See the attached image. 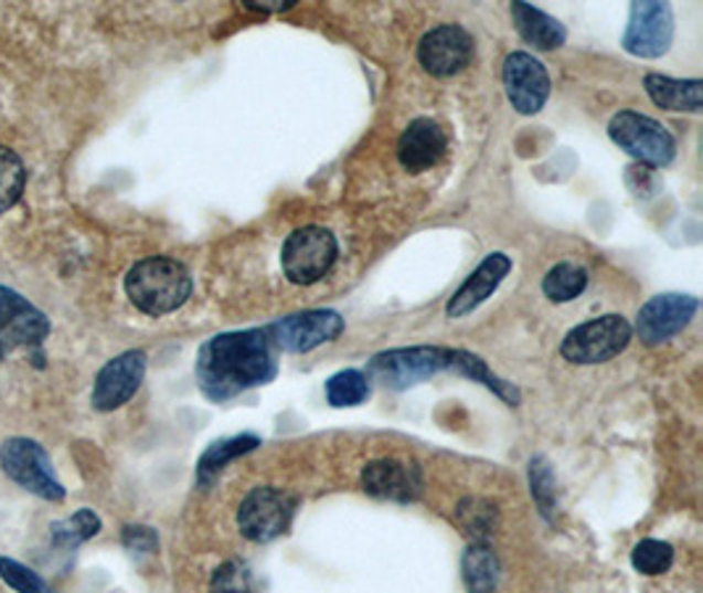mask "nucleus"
I'll list each match as a JSON object with an SVG mask.
<instances>
[{
	"label": "nucleus",
	"mask_w": 703,
	"mask_h": 593,
	"mask_svg": "<svg viewBox=\"0 0 703 593\" xmlns=\"http://www.w3.org/2000/svg\"><path fill=\"white\" fill-rule=\"evenodd\" d=\"M0 578L11 585L17 593H53L43 578L35 570L13 562L9 557H0Z\"/></svg>",
	"instance_id": "obj_30"
},
{
	"label": "nucleus",
	"mask_w": 703,
	"mask_h": 593,
	"mask_svg": "<svg viewBox=\"0 0 703 593\" xmlns=\"http://www.w3.org/2000/svg\"><path fill=\"white\" fill-rule=\"evenodd\" d=\"M585 288H588V272L572 262L556 264V267H551L548 275L543 277L545 298L554 304L575 301L577 296H583Z\"/></svg>",
	"instance_id": "obj_24"
},
{
	"label": "nucleus",
	"mask_w": 703,
	"mask_h": 593,
	"mask_svg": "<svg viewBox=\"0 0 703 593\" xmlns=\"http://www.w3.org/2000/svg\"><path fill=\"white\" fill-rule=\"evenodd\" d=\"M648 98L667 112H691L699 114L703 106V82L701 80H674L664 74H646L643 80Z\"/></svg>",
	"instance_id": "obj_20"
},
{
	"label": "nucleus",
	"mask_w": 703,
	"mask_h": 593,
	"mask_svg": "<svg viewBox=\"0 0 703 593\" xmlns=\"http://www.w3.org/2000/svg\"><path fill=\"white\" fill-rule=\"evenodd\" d=\"M47 317L17 290L0 285V359L19 349H38L47 338Z\"/></svg>",
	"instance_id": "obj_11"
},
{
	"label": "nucleus",
	"mask_w": 703,
	"mask_h": 593,
	"mask_svg": "<svg viewBox=\"0 0 703 593\" xmlns=\"http://www.w3.org/2000/svg\"><path fill=\"white\" fill-rule=\"evenodd\" d=\"M609 138L614 146H619L646 167H667L678 151L672 133L661 121L638 112L614 114L609 121Z\"/></svg>",
	"instance_id": "obj_4"
},
{
	"label": "nucleus",
	"mask_w": 703,
	"mask_h": 593,
	"mask_svg": "<svg viewBox=\"0 0 703 593\" xmlns=\"http://www.w3.org/2000/svg\"><path fill=\"white\" fill-rule=\"evenodd\" d=\"M264 330L275 349L306 353L340 338V332L345 330V319L332 309H311L277 319Z\"/></svg>",
	"instance_id": "obj_9"
},
{
	"label": "nucleus",
	"mask_w": 703,
	"mask_h": 593,
	"mask_svg": "<svg viewBox=\"0 0 703 593\" xmlns=\"http://www.w3.org/2000/svg\"><path fill=\"white\" fill-rule=\"evenodd\" d=\"M121 541H125L127 549L142 551V554H148V551H156V547H159V538H156L153 530L142 528V525H129V528H125V533H121Z\"/></svg>",
	"instance_id": "obj_33"
},
{
	"label": "nucleus",
	"mask_w": 703,
	"mask_h": 593,
	"mask_svg": "<svg viewBox=\"0 0 703 593\" xmlns=\"http://www.w3.org/2000/svg\"><path fill=\"white\" fill-rule=\"evenodd\" d=\"M503 87H507L509 104L522 117H535L543 112L551 95L548 70L532 53L514 51L503 61Z\"/></svg>",
	"instance_id": "obj_13"
},
{
	"label": "nucleus",
	"mask_w": 703,
	"mask_h": 593,
	"mask_svg": "<svg viewBox=\"0 0 703 593\" xmlns=\"http://www.w3.org/2000/svg\"><path fill=\"white\" fill-rule=\"evenodd\" d=\"M416 59L433 77H454L475 59V38L459 24H440L419 40Z\"/></svg>",
	"instance_id": "obj_12"
},
{
	"label": "nucleus",
	"mask_w": 703,
	"mask_h": 593,
	"mask_svg": "<svg viewBox=\"0 0 703 593\" xmlns=\"http://www.w3.org/2000/svg\"><path fill=\"white\" fill-rule=\"evenodd\" d=\"M674 562V549L667 541H657V538H646L638 547L632 549V568L640 575H661L672 568Z\"/></svg>",
	"instance_id": "obj_29"
},
{
	"label": "nucleus",
	"mask_w": 703,
	"mask_h": 593,
	"mask_svg": "<svg viewBox=\"0 0 703 593\" xmlns=\"http://www.w3.org/2000/svg\"><path fill=\"white\" fill-rule=\"evenodd\" d=\"M0 467L17 486L30 490L45 501H64L66 488L61 486L51 456L32 438H9L0 446Z\"/></svg>",
	"instance_id": "obj_6"
},
{
	"label": "nucleus",
	"mask_w": 703,
	"mask_h": 593,
	"mask_svg": "<svg viewBox=\"0 0 703 593\" xmlns=\"http://www.w3.org/2000/svg\"><path fill=\"white\" fill-rule=\"evenodd\" d=\"M324 393L334 409L359 406L370 399V378L359 370H340L327 380Z\"/></svg>",
	"instance_id": "obj_25"
},
{
	"label": "nucleus",
	"mask_w": 703,
	"mask_h": 593,
	"mask_svg": "<svg viewBox=\"0 0 703 593\" xmlns=\"http://www.w3.org/2000/svg\"><path fill=\"white\" fill-rule=\"evenodd\" d=\"M632 340V325L622 315H604L566 332L562 357L572 364H604L619 357Z\"/></svg>",
	"instance_id": "obj_5"
},
{
	"label": "nucleus",
	"mask_w": 703,
	"mask_h": 593,
	"mask_svg": "<svg viewBox=\"0 0 703 593\" xmlns=\"http://www.w3.org/2000/svg\"><path fill=\"white\" fill-rule=\"evenodd\" d=\"M125 290L142 315L163 317L185 306L193 293V277L177 258L148 256L127 272Z\"/></svg>",
	"instance_id": "obj_2"
},
{
	"label": "nucleus",
	"mask_w": 703,
	"mask_h": 593,
	"mask_svg": "<svg viewBox=\"0 0 703 593\" xmlns=\"http://www.w3.org/2000/svg\"><path fill=\"white\" fill-rule=\"evenodd\" d=\"M296 515V499L285 490L271 486H258L245 496L237 509V528L254 543L275 541L290 528Z\"/></svg>",
	"instance_id": "obj_8"
},
{
	"label": "nucleus",
	"mask_w": 703,
	"mask_h": 593,
	"mask_svg": "<svg viewBox=\"0 0 703 593\" xmlns=\"http://www.w3.org/2000/svg\"><path fill=\"white\" fill-rule=\"evenodd\" d=\"M530 490H532V499H535L537 509H541L545 520H554L558 509L556 480H554V469H551L545 456H535V459L530 462Z\"/></svg>",
	"instance_id": "obj_27"
},
{
	"label": "nucleus",
	"mask_w": 703,
	"mask_h": 593,
	"mask_svg": "<svg viewBox=\"0 0 703 593\" xmlns=\"http://www.w3.org/2000/svg\"><path fill=\"white\" fill-rule=\"evenodd\" d=\"M459 520L467 528V533L484 536L496 528V507L477 499L464 501L459 507Z\"/></svg>",
	"instance_id": "obj_31"
},
{
	"label": "nucleus",
	"mask_w": 703,
	"mask_h": 593,
	"mask_svg": "<svg viewBox=\"0 0 703 593\" xmlns=\"http://www.w3.org/2000/svg\"><path fill=\"white\" fill-rule=\"evenodd\" d=\"M448 153L446 129L429 117L414 119L398 138V161L408 172L419 174L435 167Z\"/></svg>",
	"instance_id": "obj_18"
},
{
	"label": "nucleus",
	"mask_w": 703,
	"mask_h": 593,
	"mask_svg": "<svg viewBox=\"0 0 703 593\" xmlns=\"http://www.w3.org/2000/svg\"><path fill=\"white\" fill-rule=\"evenodd\" d=\"M266 330H235L201 346L195 378L211 401H230L277 378V357Z\"/></svg>",
	"instance_id": "obj_1"
},
{
	"label": "nucleus",
	"mask_w": 703,
	"mask_h": 593,
	"mask_svg": "<svg viewBox=\"0 0 703 593\" xmlns=\"http://www.w3.org/2000/svg\"><path fill=\"white\" fill-rule=\"evenodd\" d=\"M361 486L374 499L406 504L419 499L425 480H422V473L416 465H406V462L398 459H377L364 467Z\"/></svg>",
	"instance_id": "obj_16"
},
{
	"label": "nucleus",
	"mask_w": 703,
	"mask_h": 593,
	"mask_svg": "<svg viewBox=\"0 0 703 593\" xmlns=\"http://www.w3.org/2000/svg\"><path fill=\"white\" fill-rule=\"evenodd\" d=\"M211 593H251L248 578H245L241 564H222L211 578Z\"/></svg>",
	"instance_id": "obj_32"
},
{
	"label": "nucleus",
	"mask_w": 703,
	"mask_h": 593,
	"mask_svg": "<svg viewBox=\"0 0 703 593\" xmlns=\"http://www.w3.org/2000/svg\"><path fill=\"white\" fill-rule=\"evenodd\" d=\"M448 370H456L459 374H464V378H472L475 383H482L484 388H490L498 399L507 401L509 406H516L519 404V391L511 383H507V380L496 378L493 372H490V367L484 364V361L480 357H475V353L469 351H450V364Z\"/></svg>",
	"instance_id": "obj_23"
},
{
	"label": "nucleus",
	"mask_w": 703,
	"mask_h": 593,
	"mask_svg": "<svg viewBox=\"0 0 703 593\" xmlns=\"http://www.w3.org/2000/svg\"><path fill=\"white\" fill-rule=\"evenodd\" d=\"M509 272H511V258L507 254L496 251V254L484 256L480 267L464 279L461 288L456 290L454 298L448 301L446 306L448 319H461L472 315L477 306H482L490 296H493L498 285L503 283V277H507Z\"/></svg>",
	"instance_id": "obj_17"
},
{
	"label": "nucleus",
	"mask_w": 703,
	"mask_h": 593,
	"mask_svg": "<svg viewBox=\"0 0 703 593\" xmlns=\"http://www.w3.org/2000/svg\"><path fill=\"white\" fill-rule=\"evenodd\" d=\"M511 19H514L516 32L537 51H556L566 43V30L558 19L551 17L530 3H511Z\"/></svg>",
	"instance_id": "obj_19"
},
{
	"label": "nucleus",
	"mask_w": 703,
	"mask_h": 593,
	"mask_svg": "<svg viewBox=\"0 0 703 593\" xmlns=\"http://www.w3.org/2000/svg\"><path fill=\"white\" fill-rule=\"evenodd\" d=\"M283 272L290 283L313 285L332 269L338 258V241L327 227H298L283 243Z\"/></svg>",
	"instance_id": "obj_7"
},
{
	"label": "nucleus",
	"mask_w": 703,
	"mask_h": 593,
	"mask_svg": "<svg viewBox=\"0 0 703 593\" xmlns=\"http://www.w3.org/2000/svg\"><path fill=\"white\" fill-rule=\"evenodd\" d=\"M695 311H699V298L682 296V293H661L638 311L635 330L643 343L659 346L685 330Z\"/></svg>",
	"instance_id": "obj_14"
},
{
	"label": "nucleus",
	"mask_w": 703,
	"mask_h": 593,
	"mask_svg": "<svg viewBox=\"0 0 703 593\" xmlns=\"http://www.w3.org/2000/svg\"><path fill=\"white\" fill-rule=\"evenodd\" d=\"M146 378V353L127 351L108 361L104 370L98 372L93 388V406L98 412H114L125 406Z\"/></svg>",
	"instance_id": "obj_15"
},
{
	"label": "nucleus",
	"mask_w": 703,
	"mask_h": 593,
	"mask_svg": "<svg viewBox=\"0 0 703 593\" xmlns=\"http://www.w3.org/2000/svg\"><path fill=\"white\" fill-rule=\"evenodd\" d=\"M450 349L438 346H412V349L382 351L370 361L366 378L374 383L391 388V391H406L416 383L435 378V374L448 370Z\"/></svg>",
	"instance_id": "obj_3"
},
{
	"label": "nucleus",
	"mask_w": 703,
	"mask_h": 593,
	"mask_svg": "<svg viewBox=\"0 0 703 593\" xmlns=\"http://www.w3.org/2000/svg\"><path fill=\"white\" fill-rule=\"evenodd\" d=\"M100 530V520L93 509H79L77 515H72L66 522H56L53 525V541L56 547L64 549H74L79 543L90 541L93 536H98Z\"/></svg>",
	"instance_id": "obj_28"
},
{
	"label": "nucleus",
	"mask_w": 703,
	"mask_h": 593,
	"mask_svg": "<svg viewBox=\"0 0 703 593\" xmlns=\"http://www.w3.org/2000/svg\"><path fill=\"white\" fill-rule=\"evenodd\" d=\"M258 446H262V438H258V435H251V433L211 443L206 452H203L201 459H198V467H195L198 486H203V488L211 486V483H214L216 477L222 475V469L227 467L230 462H235L237 456L256 452Z\"/></svg>",
	"instance_id": "obj_21"
},
{
	"label": "nucleus",
	"mask_w": 703,
	"mask_h": 593,
	"mask_svg": "<svg viewBox=\"0 0 703 593\" xmlns=\"http://www.w3.org/2000/svg\"><path fill=\"white\" fill-rule=\"evenodd\" d=\"M464 570V583H467L469 593H493L498 585V557L496 551L484 541H477L464 551L461 559Z\"/></svg>",
	"instance_id": "obj_22"
},
{
	"label": "nucleus",
	"mask_w": 703,
	"mask_h": 593,
	"mask_svg": "<svg viewBox=\"0 0 703 593\" xmlns=\"http://www.w3.org/2000/svg\"><path fill=\"white\" fill-rule=\"evenodd\" d=\"M674 13L669 3L640 0L630 6V19L622 38L625 51L638 59H661L672 47Z\"/></svg>",
	"instance_id": "obj_10"
},
{
	"label": "nucleus",
	"mask_w": 703,
	"mask_h": 593,
	"mask_svg": "<svg viewBox=\"0 0 703 593\" xmlns=\"http://www.w3.org/2000/svg\"><path fill=\"white\" fill-rule=\"evenodd\" d=\"M26 186V169L11 148L0 146V214L17 207Z\"/></svg>",
	"instance_id": "obj_26"
}]
</instances>
